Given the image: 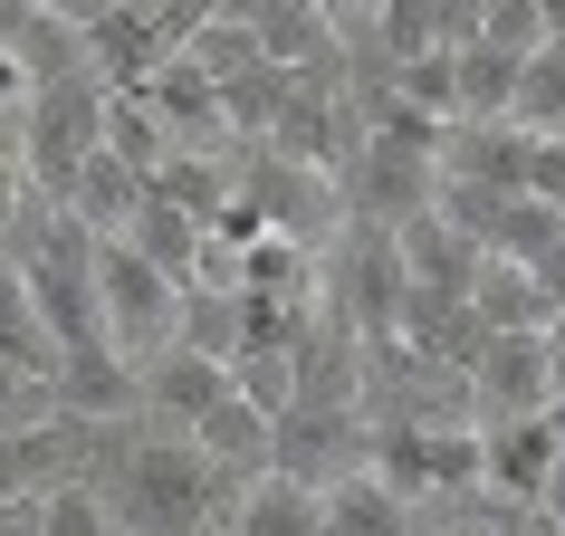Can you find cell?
<instances>
[{"mask_svg":"<svg viewBox=\"0 0 565 536\" xmlns=\"http://www.w3.org/2000/svg\"><path fill=\"white\" fill-rule=\"evenodd\" d=\"M0 364H20L30 384H49L58 374V335H49V317H39V298H30V278L0 259Z\"/></svg>","mask_w":565,"mask_h":536,"instance_id":"obj_18","label":"cell"},{"mask_svg":"<svg viewBox=\"0 0 565 536\" xmlns=\"http://www.w3.org/2000/svg\"><path fill=\"white\" fill-rule=\"evenodd\" d=\"M364 450H374L364 403H288V412H278V450H268V470H288V479H307V489H327V479L364 470Z\"/></svg>","mask_w":565,"mask_h":536,"instance_id":"obj_6","label":"cell"},{"mask_svg":"<svg viewBox=\"0 0 565 536\" xmlns=\"http://www.w3.org/2000/svg\"><path fill=\"white\" fill-rule=\"evenodd\" d=\"M30 20V0H0V49H10V30Z\"/></svg>","mask_w":565,"mask_h":536,"instance_id":"obj_36","label":"cell"},{"mask_svg":"<svg viewBox=\"0 0 565 536\" xmlns=\"http://www.w3.org/2000/svg\"><path fill=\"white\" fill-rule=\"evenodd\" d=\"M527 192L565 211V135H527Z\"/></svg>","mask_w":565,"mask_h":536,"instance_id":"obj_31","label":"cell"},{"mask_svg":"<svg viewBox=\"0 0 565 536\" xmlns=\"http://www.w3.org/2000/svg\"><path fill=\"white\" fill-rule=\"evenodd\" d=\"M221 527L231 536H327V499H317L307 479H288V470H259L231 507H221Z\"/></svg>","mask_w":565,"mask_h":536,"instance_id":"obj_14","label":"cell"},{"mask_svg":"<svg viewBox=\"0 0 565 536\" xmlns=\"http://www.w3.org/2000/svg\"><path fill=\"white\" fill-rule=\"evenodd\" d=\"M536 335H546V364H556V403H565V307H556V317H546Z\"/></svg>","mask_w":565,"mask_h":536,"instance_id":"obj_34","label":"cell"},{"mask_svg":"<svg viewBox=\"0 0 565 536\" xmlns=\"http://www.w3.org/2000/svg\"><path fill=\"white\" fill-rule=\"evenodd\" d=\"M96 307H106V345H116V355L145 374V364L173 345L182 278H163L153 259H135L125 239H96Z\"/></svg>","mask_w":565,"mask_h":536,"instance_id":"obj_3","label":"cell"},{"mask_svg":"<svg viewBox=\"0 0 565 536\" xmlns=\"http://www.w3.org/2000/svg\"><path fill=\"white\" fill-rule=\"evenodd\" d=\"M441 182L527 192V135H518V125H441Z\"/></svg>","mask_w":565,"mask_h":536,"instance_id":"obj_13","label":"cell"},{"mask_svg":"<svg viewBox=\"0 0 565 536\" xmlns=\"http://www.w3.org/2000/svg\"><path fill=\"white\" fill-rule=\"evenodd\" d=\"M125 249H135V259H153L163 278H192V259H202V221H192V211H173L163 192H145V211L125 221Z\"/></svg>","mask_w":565,"mask_h":536,"instance_id":"obj_21","label":"cell"},{"mask_svg":"<svg viewBox=\"0 0 565 536\" xmlns=\"http://www.w3.org/2000/svg\"><path fill=\"white\" fill-rule=\"evenodd\" d=\"M20 106H30V77H20V58L0 49V116H20Z\"/></svg>","mask_w":565,"mask_h":536,"instance_id":"obj_33","label":"cell"},{"mask_svg":"<svg viewBox=\"0 0 565 536\" xmlns=\"http://www.w3.org/2000/svg\"><path fill=\"white\" fill-rule=\"evenodd\" d=\"M10 58H20V77H30V87L96 77V67H87V30H67V20H49V10H30V20L10 30Z\"/></svg>","mask_w":565,"mask_h":536,"instance_id":"obj_22","label":"cell"},{"mask_svg":"<svg viewBox=\"0 0 565 536\" xmlns=\"http://www.w3.org/2000/svg\"><path fill=\"white\" fill-rule=\"evenodd\" d=\"M470 403L489 421H527L556 412V364H546V335H489L470 364Z\"/></svg>","mask_w":565,"mask_h":536,"instance_id":"obj_8","label":"cell"},{"mask_svg":"<svg viewBox=\"0 0 565 536\" xmlns=\"http://www.w3.org/2000/svg\"><path fill=\"white\" fill-rule=\"evenodd\" d=\"M145 384V421L153 431H192V421L231 393V364H211V355H192V345H163V355L135 374Z\"/></svg>","mask_w":565,"mask_h":536,"instance_id":"obj_10","label":"cell"},{"mask_svg":"<svg viewBox=\"0 0 565 536\" xmlns=\"http://www.w3.org/2000/svg\"><path fill=\"white\" fill-rule=\"evenodd\" d=\"M518 135H565V39H546L527 67H518V106H508Z\"/></svg>","mask_w":565,"mask_h":536,"instance_id":"obj_25","label":"cell"},{"mask_svg":"<svg viewBox=\"0 0 565 536\" xmlns=\"http://www.w3.org/2000/svg\"><path fill=\"white\" fill-rule=\"evenodd\" d=\"M173 345H192L211 364H239V288H182Z\"/></svg>","mask_w":565,"mask_h":536,"instance_id":"obj_24","label":"cell"},{"mask_svg":"<svg viewBox=\"0 0 565 536\" xmlns=\"http://www.w3.org/2000/svg\"><path fill=\"white\" fill-rule=\"evenodd\" d=\"M173 49H182V39L163 30V0H125V10H106V20L87 30V67H96V87H106V96H135Z\"/></svg>","mask_w":565,"mask_h":536,"instance_id":"obj_9","label":"cell"},{"mask_svg":"<svg viewBox=\"0 0 565 536\" xmlns=\"http://www.w3.org/2000/svg\"><path fill=\"white\" fill-rule=\"evenodd\" d=\"M231 393H239V403H259V412L278 421L288 403H298V355H239L231 364Z\"/></svg>","mask_w":565,"mask_h":536,"instance_id":"obj_29","label":"cell"},{"mask_svg":"<svg viewBox=\"0 0 565 536\" xmlns=\"http://www.w3.org/2000/svg\"><path fill=\"white\" fill-rule=\"evenodd\" d=\"M30 10H49V20H67V30H96V20L125 10V0H30Z\"/></svg>","mask_w":565,"mask_h":536,"instance_id":"obj_32","label":"cell"},{"mask_svg":"<svg viewBox=\"0 0 565 536\" xmlns=\"http://www.w3.org/2000/svg\"><path fill=\"white\" fill-rule=\"evenodd\" d=\"M470 317H479V335H536V326H546V288H536V268L479 259V278H470Z\"/></svg>","mask_w":565,"mask_h":536,"instance_id":"obj_17","label":"cell"},{"mask_svg":"<svg viewBox=\"0 0 565 536\" xmlns=\"http://www.w3.org/2000/svg\"><path fill=\"white\" fill-rule=\"evenodd\" d=\"M239 298H317V249L288 231H259L239 249Z\"/></svg>","mask_w":565,"mask_h":536,"instance_id":"obj_19","label":"cell"},{"mask_svg":"<svg viewBox=\"0 0 565 536\" xmlns=\"http://www.w3.org/2000/svg\"><path fill=\"white\" fill-rule=\"evenodd\" d=\"M317 499H327V536H422V507L403 499L393 479H374V470L327 479Z\"/></svg>","mask_w":565,"mask_h":536,"instance_id":"obj_15","label":"cell"},{"mask_svg":"<svg viewBox=\"0 0 565 536\" xmlns=\"http://www.w3.org/2000/svg\"><path fill=\"white\" fill-rule=\"evenodd\" d=\"M364 470L393 479L413 507H431V499H470V489H479V431H470V421H374Z\"/></svg>","mask_w":565,"mask_h":536,"instance_id":"obj_4","label":"cell"},{"mask_svg":"<svg viewBox=\"0 0 565 536\" xmlns=\"http://www.w3.org/2000/svg\"><path fill=\"white\" fill-rule=\"evenodd\" d=\"M470 39H479V49H499V58H536L556 30H546L536 0H479V10H470Z\"/></svg>","mask_w":565,"mask_h":536,"instance_id":"obj_26","label":"cell"},{"mask_svg":"<svg viewBox=\"0 0 565 536\" xmlns=\"http://www.w3.org/2000/svg\"><path fill=\"white\" fill-rule=\"evenodd\" d=\"M39 421H58V393L30 384L20 364H0V431H39Z\"/></svg>","mask_w":565,"mask_h":536,"instance_id":"obj_30","label":"cell"},{"mask_svg":"<svg viewBox=\"0 0 565 536\" xmlns=\"http://www.w3.org/2000/svg\"><path fill=\"white\" fill-rule=\"evenodd\" d=\"M518 67L527 58H499V49H450V125H508L518 106Z\"/></svg>","mask_w":565,"mask_h":536,"instance_id":"obj_16","label":"cell"},{"mask_svg":"<svg viewBox=\"0 0 565 536\" xmlns=\"http://www.w3.org/2000/svg\"><path fill=\"white\" fill-rule=\"evenodd\" d=\"M556 249H565V211H556V202H536V192H508V211H499V231H489V249H479V259L546 268Z\"/></svg>","mask_w":565,"mask_h":536,"instance_id":"obj_20","label":"cell"},{"mask_svg":"<svg viewBox=\"0 0 565 536\" xmlns=\"http://www.w3.org/2000/svg\"><path fill=\"white\" fill-rule=\"evenodd\" d=\"M145 192H153V182L135 173L125 153H106V144H96L87 163H77V182L58 192V211H67V221H77L87 239H125V221L145 211Z\"/></svg>","mask_w":565,"mask_h":536,"instance_id":"obj_12","label":"cell"},{"mask_svg":"<svg viewBox=\"0 0 565 536\" xmlns=\"http://www.w3.org/2000/svg\"><path fill=\"white\" fill-rule=\"evenodd\" d=\"M335 192H345V221H364V231H403V221H422V211H431L441 163H431L422 144H393V135H374V125H364L355 153H345V173H335Z\"/></svg>","mask_w":565,"mask_h":536,"instance_id":"obj_5","label":"cell"},{"mask_svg":"<svg viewBox=\"0 0 565 536\" xmlns=\"http://www.w3.org/2000/svg\"><path fill=\"white\" fill-rule=\"evenodd\" d=\"M96 489H106V517H116V536H202L211 517L239 499V489L211 470V460L182 441V431H153V421L125 441V460L96 479Z\"/></svg>","mask_w":565,"mask_h":536,"instance_id":"obj_1","label":"cell"},{"mask_svg":"<svg viewBox=\"0 0 565 536\" xmlns=\"http://www.w3.org/2000/svg\"><path fill=\"white\" fill-rule=\"evenodd\" d=\"M106 153H125V163L153 182V163L173 153V135H163V116H153L145 96H106Z\"/></svg>","mask_w":565,"mask_h":536,"instance_id":"obj_27","label":"cell"},{"mask_svg":"<svg viewBox=\"0 0 565 536\" xmlns=\"http://www.w3.org/2000/svg\"><path fill=\"white\" fill-rule=\"evenodd\" d=\"M536 288H546V317H556V307H565V249H556L546 268H536Z\"/></svg>","mask_w":565,"mask_h":536,"instance_id":"obj_35","label":"cell"},{"mask_svg":"<svg viewBox=\"0 0 565 536\" xmlns=\"http://www.w3.org/2000/svg\"><path fill=\"white\" fill-rule=\"evenodd\" d=\"M96 144H106V87H96V77L30 87V106H20V173H30L39 202H58Z\"/></svg>","mask_w":565,"mask_h":536,"instance_id":"obj_2","label":"cell"},{"mask_svg":"<svg viewBox=\"0 0 565 536\" xmlns=\"http://www.w3.org/2000/svg\"><path fill=\"white\" fill-rule=\"evenodd\" d=\"M153 192H163V202L173 211H192V221H221V211H231V192H239V173L231 163H221V153H163V163H153Z\"/></svg>","mask_w":565,"mask_h":536,"instance_id":"obj_23","label":"cell"},{"mask_svg":"<svg viewBox=\"0 0 565 536\" xmlns=\"http://www.w3.org/2000/svg\"><path fill=\"white\" fill-rule=\"evenodd\" d=\"M565 460V412H527V421H489L479 431V489L508 507H536L546 479Z\"/></svg>","mask_w":565,"mask_h":536,"instance_id":"obj_7","label":"cell"},{"mask_svg":"<svg viewBox=\"0 0 565 536\" xmlns=\"http://www.w3.org/2000/svg\"><path fill=\"white\" fill-rule=\"evenodd\" d=\"M182 441L202 450V460H211L221 479H231V489H249V479L268 470V450H278V421H268L259 403H239V393H221V403H211V412L192 421Z\"/></svg>","mask_w":565,"mask_h":536,"instance_id":"obj_11","label":"cell"},{"mask_svg":"<svg viewBox=\"0 0 565 536\" xmlns=\"http://www.w3.org/2000/svg\"><path fill=\"white\" fill-rule=\"evenodd\" d=\"M39 536H116V517H106V489H39Z\"/></svg>","mask_w":565,"mask_h":536,"instance_id":"obj_28","label":"cell"},{"mask_svg":"<svg viewBox=\"0 0 565 536\" xmlns=\"http://www.w3.org/2000/svg\"><path fill=\"white\" fill-rule=\"evenodd\" d=\"M202 536H231V527H221V517H211V527H202Z\"/></svg>","mask_w":565,"mask_h":536,"instance_id":"obj_37","label":"cell"}]
</instances>
